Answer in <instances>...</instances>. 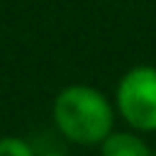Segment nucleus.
<instances>
[{"mask_svg": "<svg viewBox=\"0 0 156 156\" xmlns=\"http://www.w3.org/2000/svg\"><path fill=\"white\" fill-rule=\"evenodd\" d=\"M56 129L73 144L95 146L102 144L115 129V107L93 85H66L51 107Z\"/></svg>", "mask_w": 156, "mask_h": 156, "instance_id": "nucleus-1", "label": "nucleus"}, {"mask_svg": "<svg viewBox=\"0 0 156 156\" xmlns=\"http://www.w3.org/2000/svg\"><path fill=\"white\" fill-rule=\"evenodd\" d=\"M115 105L134 132H156V66L129 68L117 83Z\"/></svg>", "mask_w": 156, "mask_h": 156, "instance_id": "nucleus-2", "label": "nucleus"}, {"mask_svg": "<svg viewBox=\"0 0 156 156\" xmlns=\"http://www.w3.org/2000/svg\"><path fill=\"white\" fill-rule=\"evenodd\" d=\"M100 156H154L136 132H112L100 144Z\"/></svg>", "mask_w": 156, "mask_h": 156, "instance_id": "nucleus-3", "label": "nucleus"}, {"mask_svg": "<svg viewBox=\"0 0 156 156\" xmlns=\"http://www.w3.org/2000/svg\"><path fill=\"white\" fill-rule=\"evenodd\" d=\"M0 156H37L32 144L20 136H2L0 139Z\"/></svg>", "mask_w": 156, "mask_h": 156, "instance_id": "nucleus-4", "label": "nucleus"}, {"mask_svg": "<svg viewBox=\"0 0 156 156\" xmlns=\"http://www.w3.org/2000/svg\"><path fill=\"white\" fill-rule=\"evenodd\" d=\"M39 156H66V154H61V151H46V154H39Z\"/></svg>", "mask_w": 156, "mask_h": 156, "instance_id": "nucleus-5", "label": "nucleus"}]
</instances>
